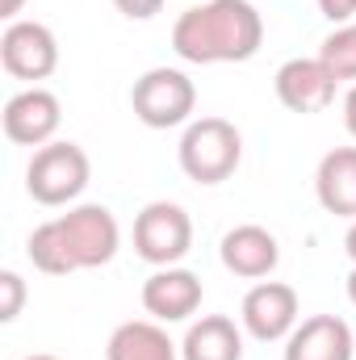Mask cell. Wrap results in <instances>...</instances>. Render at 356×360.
Segmentation results:
<instances>
[{"mask_svg":"<svg viewBox=\"0 0 356 360\" xmlns=\"http://www.w3.org/2000/svg\"><path fill=\"white\" fill-rule=\"evenodd\" d=\"M105 360H180V348L155 319H134L109 335Z\"/></svg>","mask_w":356,"mask_h":360,"instance_id":"2e32d148","label":"cell"},{"mask_svg":"<svg viewBox=\"0 0 356 360\" xmlns=\"http://www.w3.org/2000/svg\"><path fill=\"white\" fill-rule=\"evenodd\" d=\"M239 319H243V331H248L252 340H260V344H281V340H289V331L302 323L298 289L285 285V281H256V285L243 293Z\"/></svg>","mask_w":356,"mask_h":360,"instance_id":"52a82bcc","label":"cell"},{"mask_svg":"<svg viewBox=\"0 0 356 360\" xmlns=\"http://www.w3.org/2000/svg\"><path fill=\"white\" fill-rule=\"evenodd\" d=\"M59 122H63V105L51 89H21L4 101V113H0V126H4V139L17 143V147H46L55 143L59 134Z\"/></svg>","mask_w":356,"mask_h":360,"instance_id":"9c48e42d","label":"cell"},{"mask_svg":"<svg viewBox=\"0 0 356 360\" xmlns=\"http://www.w3.org/2000/svg\"><path fill=\"white\" fill-rule=\"evenodd\" d=\"M344 252H348V260L356 264V222L348 226V235H344Z\"/></svg>","mask_w":356,"mask_h":360,"instance_id":"603a6c76","label":"cell"},{"mask_svg":"<svg viewBox=\"0 0 356 360\" xmlns=\"http://www.w3.org/2000/svg\"><path fill=\"white\" fill-rule=\"evenodd\" d=\"M130 109L147 130H172L189 126L197 109V84L180 68H151L134 80L130 89Z\"/></svg>","mask_w":356,"mask_h":360,"instance_id":"5b68a950","label":"cell"},{"mask_svg":"<svg viewBox=\"0 0 356 360\" xmlns=\"http://www.w3.org/2000/svg\"><path fill=\"white\" fill-rule=\"evenodd\" d=\"M21 306H25V281L13 269H4L0 272V323H13Z\"/></svg>","mask_w":356,"mask_h":360,"instance_id":"ac0fdd59","label":"cell"},{"mask_svg":"<svg viewBox=\"0 0 356 360\" xmlns=\"http://www.w3.org/2000/svg\"><path fill=\"white\" fill-rule=\"evenodd\" d=\"M314 197L327 214L356 222V147H336L319 160Z\"/></svg>","mask_w":356,"mask_h":360,"instance_id":"5bb4252c","label":"cell"},{"mask_svg":"<svg viewBox=\"0 0 356 360\" xmlns=\"http://www.w3.org/2000/svg\"><path fill=\"white\" fill-rule=\"evenodd\" d=\"M265 42V17L252 0H205L172 25V51L184 63H248Z\"/></svg>","mask_w":356,"mask_h":360,"instance_id":"6da1fadb","label":"cell"},{"mask_svg":"<svg viewBox=\"0 0 356 360\" xmlns=\"http://www.w3.org/2000/svg\"><path fill=\"white\" fill-rule=\"evenodd\" d=\"M0 63L13 80H46L59 68V42L42 21H8L0 34Z\"/></svg>","mask_w":356,"mask_h":360,"instance_id":"ba28073f","label":"cell"},{"mask_svg":"<svg viewBox=\"0 0 356 360\" xmlns=\"http://www.w3.org/2000/svg\"><path fill=\"white\" fill-rule=\"evenodd\" d=\"M319 13H323L331 25H352L356 0H319Z\"/></svg>","mask_w":356,"mask_h":360,"instance_id":"ffe728a7","label":"cell"},{"mask_svg":"<svg viewBox=\"0 0 356 360\" xmlns=\"http://www.w3.org/2000/svg\"><path fill=\"white\" fill-rule=\"evenodd\" d=\"M352 356H356L352 327L336 314H310L285 340V360H352Z\"/></svg>","mask_w":356,"mask_h":360,"instance_id":"4fadbf2b","label":"cell"},{"mask_svg":"<svg viewBox=\"0 0 356 360\" xmlns=\"http://www.w3.org/2000/svg\"><path fill=\"white\" fill-rule=\"evenodd\" d=\"M344 126H348V134L356 139V84L348 89V96H344Z\"/></svg>","mask_w":356,"mask_h":360,"instance_id":"44dd1931","label":"cell"},{"mask_svg":"<svg viewBox=\"0 0 356 360\" xmlns=\"http://www.w3.org/2000/svg\"><path fill=\"white\" fill-rule=\"evenodd\" d=\"M25 360H59V356H46V352H38V356H25Z\"/></svg>","mask_w":356,"mask_h":360,"instance_id":"d4e9b609","label":"cell"},{"mask_svg":"<svg viewBox=\"0 0 356 360\" xmlns=\"http://www.w3.org/2000/svg\"><path fill=\"white\" fill-rule=\"evenodd\" d=\"M218 260L222 269L243 276V281H265L268 272L276 269L281 260V243L276 235L256 226V222H243V226H231L218 243Z\"/></svg>","mask_w":356,"mask_h":360,"instance_id":"7c38bea8","label":"cell"},{"mask_svg":"<svg viewBox=\"0 0 356 360\" xmlns=\"http://www.w3.org/2000/svg\"><path fill=\"white\" fill-rule=\"evenodd\" d=\"M164 4L168 0H113V8L130 21H151L155 13H164Z\"/></svg>","mask_w":356,"mask_h":360,"instance_id":"d6986e66","label":"cell"},{"mask_svg":"<svg viewBox=\"0 0 356 360\" xmlns=\"http://www.w3.org/2000/svg\"><path fill=\"white\" fill-rule=\"evenodd\" d=\"M348 302L356 306V264H352V272H348Z\"/></svg>","mask_w":356,"mask_h":360,"instance_id":"cb8c5ba5","label":"cell"},{"mask_svg":"<svg viewBox=\"0 0 356 360\" xmlns=\"http://www.w3.org/2000/svg\"><path fill=\"white\" fill-rule=\"evenodd\" d=\"M92 164L89 151L80 143H68V139H55L46 147L34 151L30 168H25V193L38 201V205H72L84 188H89Z\"/></svg>","mask_w":356,"mask_h":360,"instance_id":"277c9868","label":"cell"},{"mask_svg":"<svg viewBox=\"0 0 356 360\" xmlns=\"http://www.w3.org/2000/svg\"><path fill=\"white\" fill-rule=\"evenodd\" d=\"M180 360H243V331L227 314H205L184 331Z\"/></svg>","mask_w":356,"mask_h":360,"instance_id":"9a60e30c","label":"cell"},{"mask_svg":"<svg viewBox=\"0 0 356 360\" xmlns=\"http://www.w3.org/2000/svg\"><path fill=\"white\" fill-rule=\"evenodd\" d=\"M21 8H25V0H0V17L4 21H21Z\"/></svg>","mask_w":356,"mask_h":360,"instance_id":"7402d4cb","label":"cell"},{"mask_svg":"<svg viewBox=\"0 0 356 360\" xmlns=\"http://www.w3.org/2000/svg\"><path fill=\"white\" fill-rule=\"evenodd\" d=\"M193 248V218L177 201H151L134 218V252L151 269H172Z\"/></svg>","mask_w":356,"mask_h":360,"instance_id":"8992f818","label":"cell"},{"mask_svg":"<svg viewBox=\"0 0 356 360\" xmlns=\"http://www.w3.org/2000/svg\"><path fill=\"white\" fill-rule=\"evenodd\" d=\"M180 172L197 184H222L243 160V134L227 117H193L177 147Z\"/></svg>","mask_w":356,"mask_h":360,"instance_id":"3957f363","label":"cell"},{"mask_svg":"<svg viewBox=\"0 0 356 360\" xmlns=\"http://www.w3.org/2000/svg\"><path fill=\"white\" fill-rule=\"evenodd\" d=\"M201 276L189 269H155L143 281V310L155 319V323H184L197 314L201 306Z\"/></svg>","mask_w":356,"mask_h":360,"instance_id":"8fae6325","label":"cell"},{"mask_svg":"<svg viewBox=\"0 0 356 360\" xmlns=\"http://www.w3.org/2000/svg\"><path fill=\"white\" fill-rule=\"evenodd\" d=\"M117 248H122V231L109 205H72L68 214L34 226L25 256L46 276H68V272L109 264Z\"/></svg>","mask_w":356,"mask_h":360,"instance_id":"7a4b0ae2","label":"cell"},{"mask_svg":"<svg viewBox=\"0 0 356 360\" xmlns=\"http://www.w3.org/2000/svg\"><path fill=\"white\" fill-rule=\"evenodd\" d=\"M319 59H323V68H327L340 84H344V80H356V21L352 25H336V30L323 38Z\"/></svg>","mask_w":356,"mask_h":360,"instance_id":"e0dca14e","label":"cell"},{"mask_svg":"<svg viewBox=\"0 0 356 360\" xmlns=\"http://www.w3.org/2000/svg\"><path fill=\"white\" fill-rule=\"evenodd\" d=\"M272 89H276V101L289 109V113H319L336 101V89L340 80L323 68V59H289L276 68L272 76Z\"/></svg>","mask_w":356,"mask_h":360,"instance_id":"30bf717a","label":"cell"}]
</instances>
